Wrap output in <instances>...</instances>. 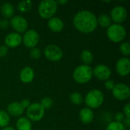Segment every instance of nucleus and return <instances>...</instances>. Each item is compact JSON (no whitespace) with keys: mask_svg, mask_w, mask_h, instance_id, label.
<instances>
[{"mask_svg":"<svg viewBox=\"0 0 130 130\" xmlns=\"http://www.w3.org/2000/svg\"><path fill=\"white\" fill-rule=\"evenodd\" d=\"M53 100L48 97H46V98H43L42 100H41V102H40V105L43 107V109H49L52 107L53 105Z\"/></svg>","mask_w":130,"mask_h":130,"instance_id":"nucleus-28","label":"nucleus"},{"mask_svg":"<svg viewBox=\"0 0 130 130\" xmlns=\"http://www.w3.org/2000/svg\"><path fill=\"white\" fill-rule=\"evenodd\" d=\"M10 123V116L5 110H0V127L5 128Z\"/></svg>","mask_w":130,"mask_h":130,"instance_id":"nucleus-23","label":"nucleus"},{"mask_svg":"<svg viewBox=\"0 0 130 130\" xmlns=\"http://www.w3.org/2000/svg\"><path fill=\"white\" fill-rule=\"evenodd\" d=\"M106 130H126V127L124 126L123 123L113 121L107 125Z\"/></svg>","mask_w":130,"mask_h":130,"instance_id":"nucleus-25","label":"nucleus"},{"mask_svg":"<svg viewBox=\"0 0 130 130\" xmlns=\"http://www.w3.org/2000/svg\"><path fill=\"white\" fill-rule=\"evenodd\" d=\"M31 122L26 117L19 118L16 123L18 130H31Z\"/></svg>","mask_w":130,"mask_h":130,"instance_id":"nucleus-20","label":"nucleus"},{"mask_svg":"<svg viewBox=\"0 0 130 130\" xmlns=\"http://www.w3.org/2000/svg\"><path fill=\"white\" fill-rule=\"evenodd\" d=\"M56 3H57V4L59 3V4H62V5H65V4H66V3H68V1H67V0H63V1L59 0V1H57Z\"/></svg>","mask_w":130,"mask_h":130,"instance_id":"nucleus-37","label":"nucleus"},{"mask_svg":"<svg viewBox=\"0 0 130 130\" xmlns=\"http://www.w3.org/2000/svg\"><path fill=\"white\" fill-rule=\"evenodd\" d=\"M93 59H94L93 54L90 50H83L82 52V53H81V59L82 60V62L85 65L88 66L89 64H91L92 62V61H93Z\"/></svg>","mask_w":130,"mask_h":130,"instance_id":"nucleus-22","label":"nucleus"},{"mask_svg":"<svg viewBox=\"0 0 130 130\" xmlns=\"http://www.w3.org/2000/svg\"><path fill=\"white\" fill-rule=\"evenodd\" d=\"M114 118H115V121H116V122H118V123H122V122L125 120V118H124V114H123V113H121V112L117 113L115 114Z\"/></svg>","mask_w":130,"mask_h":130,"instance_id":"nucleus-30","label":"nucleus"},{"mask_svg":"<svg viewBox=\"0 0 130 130\" xmlns=\"http://www.w3.org/2000/svg\"><path fill=\"white\" fill-rule=\"evenodd\" d=\"M124 115L126 117V118H130V104L128 103L123 108Z\"/></svg>","mask_w":130,"mask_h":130,"instance_id":"nucleus-34","label":"nucleus"},{"mask_svg":"<svg viewBox=\"0 0 130 130\" xmlns=\"http://www.w3.org/2000/svg\"><path fill=\"white\" fill-rule=\"evenodd\" d=\"M21 106L24 107V109H25V108H28V107L30 105V101L28 100V99H24V100H22L21 102Z\"/></svg>","mask_w":130,"mask_h":130,"instance_id":"nucleus-35","label":"nucleus"},{"mask_svg":"<svg viewBox=\"0 0 130 130\" xmlns=\"http://www.w3.org/2000/svg\"><path fill=\"white\" fill-rule=\"evenodd\" d=\"M69 98H70V101H72V103H73L74 104H76V105H80L83 101L82 94L78 92L72 93Z\"/></svg>","mask_w":130,"mask_h":130,"instance_id":"nucleus-26","label":"nucleus"},{"mask_svg":"<svg viewBox=\"0 0 130 130\" xmlns=\"http://www.w3.org/2000/svg\"><path fill=\"white\" fill-rule=\"evenodd\" d=\"M97 19H98V24H100V26H101L102 27L108 28L111 25V18L107 14H102L98 18H97Z\"/></svg>","mask_w":130,"mask_h":130,"instance_id":"nucleus-21","label":"nucleus"},{"mask_svg":"<svg viewBox=\"0 0 130 130\" xmlns=\"http://www.w3.org/2000/svg\"><path fill=\"white\" fill-rule=\"evenodd\" d=\"M9 26V22L6 18H3L0 20V28L1 29H6Z\"/></svg>","mask_w":130,"mask_h":130,"instance_id":"nucleus-32","label":"nucleus"},{"mask_svg":"<svg viewBox=\"0 0 130 130\" xmlns=\"http://www.w3.org/2000/svg\"><path fill=\"white\" fill-rule=\"evenodd\" d=\"M48 27L53 32H60L64 27L63 21L57 17H53L48 21Z\"/></svg>","mask_w":130,"mask_h":130,"instance_id":"nucleus-17","label":"nucleus"},{"mask_svg":"<svg viewBox=\"0 0 130 130\" xmlns=\"http://www.w3.org/2000/svg\"><path fill=\"white\" fill-rule=\"evenodd\" d=\"M45 110L39 103L30 104L27 109V117L30 121L37 122L40 120L44 116Z\"/></svg>","mask_w":130,"mask_h":130,"instance_id":"nucleus-6","label":"nucleus"},{"mask_svg":"<svg viewBox=\"0 0 130 130\" xmlns=\"http://www.w3.org/2000/svg\"><path fill=\"white\" fill-rule=\"evenodd\" d=\"M39 40H40L39 34L34 30H27L22 37V41L24 46L31 49L34 48L37 45V43H39Z\"/></svg>","mask_w":130,"mask_h":130,"instance_id":"nucleus-9","label":"nucleus"},{"mask_svg":"<svg viewBox=\"0 0 130 130\" xmlns=\"http://www.w3.org/2000/svg\"><path fill=\"white\" fill-rule=\"evenodd\" d=\"M20 79L23 83H30L34 80V72L32 68L26 66L21 69L19 75Z\"/></svg>","mask_w":130,"mask_h":130,"instance_id":"nucleus-16","label":"nucleus"},{"mask_svg":"<svg viewBox=\"0 0 130 130\" xmlns=\"http://www.w3.org/2000/svg\"><path fill=\"white\" fill-rule=\"evenodd\" d=\"M107 35L110 41L113 43H120L126 37V30L123 25L113 24L107 28Z\"/></svg>","mask_w":130,"mask_h":130,"instance_id":"nucleus-5","label":"nucleus"},{"mask_svg":"<svg viewBox=\"0 0 130 130\" xmlns=\"http://www.w3.org/2000/svg\"><path fill=\"white\" fill-rule=\"evenodd\" d=\"M124 126L126 127V126H127V127H129L130 126V118H126L124 120Z\"/></svg>","mask_w":130,"mask_h":130,"instance_id":"nucleus-36","label":"nucleus"},{"mask_svg":"<svg viewBox=\"0 0 130 130\" xmlns=\"http://www.w3.org/2000/svg\"><path fill=\"white\" fill-rule=\"evenodd\" d=\"M104 86L107 90H113V88L115 86V83L113 80H107L105 82Z\"/></svg>","mask_w":130,"mask_h":130,"instance_id":"nucleus-31","label":"nucleus"},{"mask_svg":"<svg viewBox=\"0 0 130 130\" xmlns=\"http://www.w3.org/2000/svg\"><path fill=\"white\" fill-rule=\"evenodd\" d=\"M93 75L98 80L106 82L107 80H109L111 75V71L110 68L106 65L100 64L94 67L93 70Z\"/></svg>","mask_w":130,"mask_h":130,"instance_id":"nucleus-12","label":"nucleus"},{"mask_svg":"<svg viewBox=\"0 0 130 130\" xmlns=\"http://www.w3.org/2000/svg\"><path fill=\"white\" fill-rule=\"evenodd\" d=\"M120 50L125 56H129L130 54V45L129 42H123L120 46Z\"/></svg>","mask_w":130,"mask_h":130,"instance_id":"nucleus-27","label":"nucleus"},{"mask_svg":"<svg viewBox=\"0 0 130 130\" xmlns=\"http://www.w3.org/2000/svg\"><path fill=\"white\" fill-rule=\"evenodd\" d=\"M21 42H22V37L19 34L15 32L7 34L5 38V43L7 47H11V48L17 47L21 43Z\"/></svg>","mask_w":130,"mask_h":130,"instance_id":"nucleus-14","label":"nucleus"},{"mask_svg":"<svg viewBox=\"0 0 130 130\" xmlns=\"http://www.w3.org/2000/svg\"><path fill=\"white\" fill-rule=\"evenodd\" d=\"M79 118L83 123L89 124L94 120V112L90 108H83L79 112Z\"/></svg>","mask_w":130,"mask_h":130,"instance_id":"nucleus-18","label":"nucleus"},{"mask_svg":"<svg viewBox=\"0 0 130 130\" xmlns=\"http://www.w3.org/2000/svg\"><path fill=\"white\" fill-rule=\"evenodd\" d=\"M93 76V69L87 65H81L75 68L73 72L74 80L79 84L88 82Z\"/></svg>","mask_w":130,"mask_h":130,"instance_id":"nucleus-2","label":"nucleus"},{"mask_svg":"<svg viewBox=\"0 0 130 130\" xmlns=\"http://www.w3.org/2000/svg\"><path fill=\"white\" fill-rule=\"evenodd\" d=\"M30 57L34 59H38L40 56H41V52L40 50L37 48V47H34V48H32L30 50Z\"/></svg>","mask_w":130,"mask_h":130,"instance_id":"nucleus-29","label":"nucleus"},{"mask_svg":"<svg viewBox=\"0 0 130 130\" xmlns=\"http://www.w3.org/2000/svg\"><path fill=\"white\" fill-rule=\"evenodd\" d=\"M32 7V2L30 1H22L18 5V9L21 12H27L30 10Z\"/></svg>","mask_w":130,"mask_h":130,"instance_id":"nucleus-24","label":"nucleus"},{"mask_svg":"<svg viewBox=\"0 0 130 130\" xmlns=\"http://www.w3.org/2000/svg\"><path fill=\"white\" fill-rule=\"evenodd\" d=\"M127 18V11L126 9L123 6H116L114 7L110 12V18L113 20L115 24H120L126 21Z\"/></svg>","mask_w":130,"mask_h":130,"instance_id":"nucleus-10","label":"nucleus"},{"mask_svg":"<svg viewBox=\"0 0 130 130\" xmlns=\"http://www.w3.org/2000/svg\"><path fill=\"white\" fill-rule=\"evenodd\" d=\"M2 130H14V129L12 126H6V127L3 128Z\"/></svg>","mask_w":130,"mask_h":130,"instance_id":"nucleus-38","label":"nucleus"},{"mask_svg":"<svg viewBox=\"0 0 130 130\" xmlns=\"http://www.w3.org/2000/svg\"><path fill=\"white\" fill-rule=\"evenodd\" d=\"M57 10V3L54 0H43L38 6V12L41 18L50 19L53 18Z\"/></svg>","mask_w":130,"mask_h":130,"instance_id":"nucleus-3","label":"nucleus"},{"mask_svg":"<svg viewBox=\"0 0 130 130\" xmlns=\"http://www.w3.org/2000/svg\"><path fill=\"white\" fill-rule=\"evenodd\" d=\"M117 72L121 76H126L130 72V60L127 57L120 58L116 64Z\"/></svg>","mask_w":130,"mask_h":130,"instance_id":"nucleus-13","label":"nucleus"},{"mask_svg":"<svg viewBox=\"0 0 130 130\" xmlns=\"http://www.w3.org/2000/svg\"><path fill=\"white\" fill-rule=\"evenodd\" d=\"M75 28L84 34L93 32L98 27V19L93 12L84 10L78 12L73 19Z\"/></svg>","mask_w":130,"mask_h":130,"instance_id":"nucleus-1","label":"nucleus"},{"mask_svg":"<svg viewBox=\"0 0 130 130\" xmlns=\"http://www.w3.org/2000/svg\"><path fill=\"white\" fill-rule=\"evenodd\" d=\"M113 97L119 101H125L128 99L130 96L129 87L123 83L115 85L112 90Z\"/></svg>","mask_w":130,"mask_h":130,"instance_id":"nucleus-8","label":"nucleus"},{"mask_svg":"<svg viewBox=\"0 0 130 130\" xmlns=\"http://www.w3.org/2000/svg\"><path fill=\"white\" fill-rule=\"evenodd\" d=\"M43 53H44L45 57L48 60L52 61V62H56V61L60 60L63 56V53L61 48L53 44L47 46L45 48Z\"/></svg>","mask_w":130,"mask_h":130,"instance_id":"nucleus-7","label":"nucleus"},{"mask_svg":"<svg viewBox=\"0 0 130 130\" xmlns=\"http://www.w3.org/2000/svg\"><path fill=\"white\" fill-rule=\"evenodd\" d=\"M14 6L9 2L4 3L1 7V13L6 18H12L14 15Z\"/></svg>","mask_w":130,"mask_h":130,"instance_id":"nucleus-19","label":"nucleus"},{"mask_svg":"<svg viewBox=\"0 0 130 130\" xmlns=\"http://www.w3.org/2000/svg\"><path fill=\"white\" fill-rule=\"evenodd\" d=\"M10 24L11 25L12 28L15 31H17L16 33L18 34L25 33L28 27L26 19L19 15L12 17L10 21Z\"/></svg>","mask_w":130,"mask_h":130,"instance_id":"nucleus-11","label":"nucleus"},{"mask_svg":"<svg viewBox=\"0 0 130 130\" xmlns=\"http://www.w3.org/2000/svg\"><path fill=\"white\" fill-rule=\"evenodd\" d=\"M24 107L21 106L20 102H12L7 107V113L8 115L12 117H18L24 113Z\"/></svg>","mask_w":130,"mask_h":130,"instance_id":"nucleus-15","label":"nucleus"},{"mask_svg":"<svg viewBox=\"0 0 130 130\" xmlns=\"http://www.w3.org/2000/svg\"><path fill=\"white\" fill-rule=\"evenodd\" d=\"M8 52V47L6 46H0V57H4Z\"/></svg>","mask_w":130,"mask_h":130,"instance_id":"nucleus-33","label":"nucleus"},{"mask_svg":"<svg viewBox=\"0 0 130 130\" xmlns=\"http://www.w3.org/2000/svg\"><path fill=\"white\" fill-rule=\"evenodd\" d=\"M104 100V96L103 92L98 89H93L87 94L85 102L88 108L96 109L102 105Z\"/></svg>","mask_w":130,"mask_h":130,"instance_id":"nucleus-4","label":"nucleus"}]
</instances>
